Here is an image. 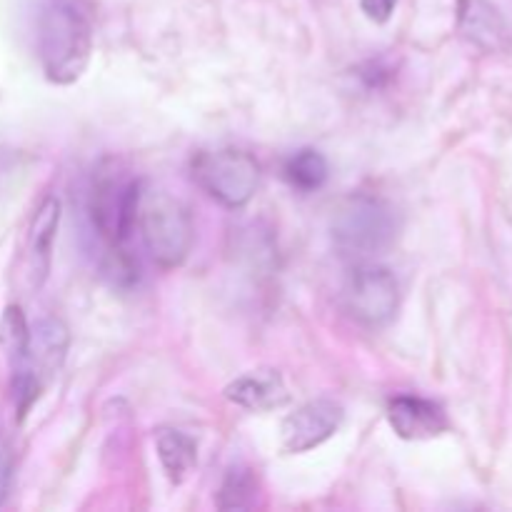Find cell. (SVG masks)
Segmentation results:
<instances>
[{"label": "cell", "instance_id": "1", "mask_svg": "<svg viewBox=\"0 0 512 512\" xmlns=\"http://www.w3.org/2000/svg\"><path fill=\"white\" fill-rule=\"evenodd\" d=\"M93 53V20L83 0H45L38 18V58L50 83L70 85Z\"/></svg>", "mask_w": 512, "mask_h": 512}, {"label": "cell", "instance_id": "2", "mask_svg": "<svg viewBox=\"0 0 512 512\" xmlns=\"http://www.w3.org/2000/svg\"><path fill=\"white\" fill-rule=\"evenodd\" d=\"M398 235L395 210L378 195L355 193L340 203L333 218V243L343 258L368 260L390 248Z\"/></svg>", "mask_w": 512, "mask_h": 512}, {"label": "cell", "instance_id": "3", "mask_svg": "<svg viewBox=\"0 0 512 512\" xmlns=\"http://www.w3.org/2000/svg\"><path fill=\"white\" fill-rule=\"evenodd\" d=\"M143 198V183L125 175L110 160L98 170L90 190V218L108 250L130 248V235L138 225V208Z\"/></svg>", "mask_w": 512, "mask_h": 512}, {"label": "cell", "instance_id": "4", "mask_svg": "<svg viewBox=\"0 0 512 512\" xmlns=\"http://www.w3.org/2000/svg\"><path fill=\"white\" fill-rule=\"evenodd\" d=\"M135 228L140 230V238L153 263L165 270L183 265L193 250L195 228L190 210L165 193H143Z\"/></svg>", "mask_w": 512, "mask_h": 512}, {"label": "cell", "instance_id": "5", "mask_svg": "<svg viewBox=\"0 0 512 512\" xmlns=\"http://www.w3.org/2000/svg\"><path fill=\"white\" fill-rule=\"evenodd\" d=\"M193 178L205 193L225 208H243L260 183V165L245 150H215L193 158Z\"/></svg>", "mask_w": 512, "mask_h": 512}, {"label": "cell", "instance_id": "6", "mask_svg": "<svg viewBox=\"0 0 512 512\" xmlns=\"http://www.w3.org/2000/svg\"><path fill=\"white\" fill-rule=\"evenodd\" d=\"M398 280L383 265L360 263L345 283V308L365 328H385L398 315Z\"/></svg>", "mask_w": 512, "mask_h": 512}, {"label": "cell", "instance_id": "7", "mask_svg": "<svg viewBox=\"0 0 512 512\" xmlns=\"http://www.w3.org/2000/svg\"><path fill=\"white\" fill-rule=\"evenodd\" d=\"M343 418V405L330 398H318L305 403L303 408H298L283 420L280 435H283L285 453H308V450L323 445L325 440H330L338 433Z\"/></svg>", "mask_w": 512, "mask_h": 512}, {"label": "cell", "instance_id": "8", "mask_svg": "<svg viewBox=\"0 0 512 512\" xmlns=\"http://www.w3.org/2000/svg\"><path fill=\"white\" fill-rule=\"evenodd\" d=\"M70 348L68 325L58 318H43L30 328L28 353L23 363L13 368V375H28L45 390V385L63 368Z\"/></svg>", "mask_w": 512, "mask_h": 512}, {"label": "cell", "instance_id": "9", "mask_svg": "<svg viewBox=\"0 0 512 512\" xmlns=\"http://www.w3.org/2000/svg\"><path fill=\"white\" fill-rule=\"evenodd\" d=\"M458 30L485 53H505L512 45L508 20L488 0H458Z\"/></svg>", "mask_w": 512, "mask_h": 512}, {"label": "cell", "instance_id": "10", "mask_svg": "<svg viewBox=\"0 0 512 512\" xmlns=\"http://www.w3.org/2000/svg\"><path fill=\"white\" fill-rule=\"evenodd\" d=\"M388 420L403 440H430L450 428L448 415L435 400L418 395H398L388 403Z\"/></svg>", "mask_w": 512, "mask_h": 512}, {"label": "cell", "instance_id": "11", "mask_svg": "<svg viewBox=\"0 0 512 512\" xmlns=\"http://www.w3.org/2000/svg\"><path fill=\"white\" fill-rule=\"evenodd\" d=\"M225 398L238 408L265 413V410L283 408L288 403V388L283 383V375L273 368H258L240 375L225 388Z\"/></svg>", "mask_w": 512, "mask_h": 512}, {"label": "cell", "instance_id": "12", "mask_svg": "<svg viewBox=\"0 0 512 512\" xmlns=\"http://www.w3.org/2000/svg\"><path fill=\"white\" fill-rule=\"evenodd\" d=\"M60 223V203L55 198H45L38 205L30 223L28 233V258H30V275H33V285L40 288L50 273V255H53L55 233H58Z\"/></svg>", "mask_w": 512, "mask_h": 512}, {"label": "cell", "instance_id": "13", "mask_svg": "<svg viewBox=\"0 0 512 512\" xmlns=\"http://www.w3.org/2000/svg\"><path fill=\"white\" fill-rule=\"evenodd\" d=\"M155 448H158V458L168 478L173 483H183L190 470H193L195 460H198L195 440L190 435L180 433V430H160L158 438H155Z\"/></svg>", "mask_w": 512, "mask_h": 512}, {"label": "cell", "instance_id": "14", "mask_svg": "<svg viewBox=\"0 0 512 512\" xmlns=\"http://www.w3.org/2000/svg\"><path fill=\"white\" fill-rule=\"evenodd\" d=\"M283 175L290 188L300 190V193H315L328 180V160L313 148L298 150V153L285 160Z\"/></svg>", "mask_w": 512, "mask_h": 512}, {"label": "cell", "instance_id": "15", "mask_svg": "<svg viewBox=\"0 0 512 512\" xmlns=\"http://www.w3.org/2000/svg\"><path fill=\"white\" fill-rule=\"evenodd\" d=\"M258 498V480L250 468H233L225 475L218 493L220 510H248Z\"/></svg>", "mask_w": 512, "mask_h": 512}, {"label": "cell", "instance_id": "16", "mask_svg": "<svg viewBox=\"0 0 512 512\" xmlns=\"http://www.w3.org/2000/svg\"><path fill=\"white\" fill-rule=\"evenodd\" d=\"M30 328L25 323V315L18 305L5 308L3 320H0V343H3L5 355L10 360V368H18L23 363L25 353H28Z\"/></svg>", "mask_w": 512, "mask_h": 512}, {"label": "cell", "instance_id": "17", "mask_svg": "<svg viewBox=\"0 0 512 512\" xmlns=\"http://www.w3.org/2000/svg\"><path fill=\"white\" fill-rule=\"evenodd\" d=\"M13 488V453L5 443H0V505L8 500Z\"/></svg>", "mask_w": 512, "mask_h": 512}, {"label": "cell", "instance_id": "18", "mask_svg": "<svg viewBox=\"0 0 512 512\" xmlns=\"http://www.w3.org/2000/svg\"><path fill=\"white\" fill-rule=\"evenodd\" d=\"M398 0H360V8L373 23H388Z\"/></svg>", "mask_w": 512, "mask_h": 512}]
</instances>
